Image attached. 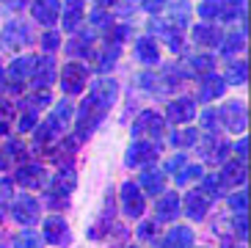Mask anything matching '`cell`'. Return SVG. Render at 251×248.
<instances>
[{"instance_id":"55","label":"cell","mask_w":251,"mask_h":248,"mask_svg":"<svg viewBox=\"0 0 251 248\" xmlns=\"http://www.w3.org/2000/svg\"><path fill=\"white\" fill-rule=\"evenodd\" d=\"M221 248H237V246H232V243H224V246Z\"/></svg>"},{"instance_id":"14","label":"cell","mask_w":251,"mask_h":248,"mask_svg":"<svg viewBox=\"0 0 251 248\" xmlns=\"http://www.w3.org/2000/svg\"><path fill=\"white\" fill-rule=\"evenodd\" d=\"M17 182L25 185V188H45L47 174H45V168L42 166L28 163V166H20V171H17Z\"/></svg>"},{"instance_id":"57","label":"cell","mask_w":251,"mask_h":248,"mask_svg":"<svg viewBox=\"0 0 251 248\" xmlns=\"http://www.w3.org/2000/svg\"><path fill=\"white\" fill-rule=\"evenodd\" d=\"M0 86H3V69H0Z\"/></svg>"},{"instance_id":"26","label":"cell","mask_w":251,"mask_h":248,"mask_svg":"<svg viewBox=\"0 0 251 248\" xmlns=\"http://www.w3.org/2000/svg\"><path fill=\"white\" fill-rule=\"evenodd\" d=\"M80 20H83V3L80 0H67V3H64V28L77 30Z\"/></svg>"},{"instance_id":"28","label":"cell","mask_w":251,"mask_h":248,"mask_svg":"<svg viewBox=\"0 0 251 248\" xmlns=\"http://www.w3.org/2000/svg\"><path fill=\"white\" fill-rule=\"evenodd\" d=\"M111 221H113V201H108V207H105L102 215L97 218L94 229H89V234L94 237V240H97V237H102V234L108 232V229H111Z\"/></svg>"},{"instance_id":"44","label":"cell","mask_w":251,"mask_h":248,"mask_svg":"<svg viewBox=\"0 0 251 248\" xmlns=\"http://www.w3.org/2000/svg\"><path fill=\"white\" fill-rule=\"evenodd\" d=\"M185 166H188V157L185 154H174L171 160H166V171H171V174H179Z\"/></svg>"},{"instance_id":"45","label":"cell","mask_w":251,"mask_h":248,"mask_svg":"<svg viewBox=\"0 0 251 248\" xmlns=\"http://www.w3.org/2000/svg\"><path fill=\"white\" fill-rule=\"evenodd\" d=\"M58 44H61V36H58V33H55V30H47L45 36H42V47H45L47 52L58 50Z\"/></svg>"},{"instance_id":"7","label":"cell","mask_w":251,"mask_h":248,"mask_svg":"<svg viewBox=\"0 0 251 248\" xmlns=\"http://www.w3.org/2000/svg\"><path fill=\"white\" fill-rule=\"evenodd\" d=\"M122 210L130 218H141L144 215V193L135 182H125L122 185Z\"/></svg>"},{"instance_id":"5","label":"cell","mask_w":251,"mask_h":248,"mask_svg":"<svg viewBox=\"0 0 251 248\" xmlns=\"http://www.w3.org/2000/svg\"><path fill=\"white\" fill-rule=\"evenodd\" d=\"M11 215H14L17 223H23V226H33L39 221V201L28 193L14 198V204H11Z\"/></svg>"},{"instance_id":"31","label":"cell","mask_w":251,"mask_h":248,"mask_svg":"<svg viewBox=\"0 0 251 248\" xmlns=\"http://www.w3.org/2000/svg\"><path fill=\"white\" fill-rule=\"evenodd\" d=\"M52 102V97H50V91H36L33 97H28L25 99V108H28V113H33V110H39V108H45V105H50Z\"/></svg>"},{"instance_id":"48","label":"cell","mask_w":251,"mask_h":248,"mask_svg":"<svg viewBox=\"0 0 251 248\" xmlns=\"http://www.w3.org/2000/svg\"><path fill=\"white\" fill-rule=\"evenodd\" d=\"M14 198V190H11V182L8 179H0V204H8Z\"/></svg>"},{"instance_id":"58","label":"cell","mask_w":251,"mask_h":248,"mask_svg":"<svg viewBox=\"0 0 251 248\" xmlns=\"http://www.w3.org/2000/svg\"><path fill=\"white\" fill-rule=\"evenodd\" d=\"M0 221H3V212H0Z\"/></svg>"},{"instance_id":"18","label":"cell","mask_w":251,"mask_h":248,"mask_svg":"<svg viewBox=\"0 0 251 248\" xmlns=\"http://www.w3.org/2000/svg\"><path fill=\"white\" fill-rule=\"evenodd\" d=\"M177 212H179V198H177V193H163L160 196V201L155 204V215H157V221H174L177 218Z\"/></svg>"},{"instance_id":"9","label":"cell","mask_w":251,"mask_h":248,"mask_svg":"<svg viewBox=\"0 0 251 248\" xmlns=\"http://www.w3.org/2000/svg\"><path fill=\"white\" fill-rule=\"evenodd\" d=\"M61 86H64V94H80L83 86H86V69L80 64H67L64 66V74H61Z\"/></svg>"},{"instance_id":"21","label":"cell","mask_w":251,"mask_h":248,"mask_svg":"<svg viewBox=\"0 0 251 248\" xmlns=\"http://www.w3.org/2000/svg\"><path fill=\"white\" fill-rule=\"evenodd\" d=\"M193 39L201 47H215V44H221V30L215 25H210V22H201V25L193 28Z\"/></svg>"},{"instance_id":"54","label":"cell","mask_w":251,"mask_h":248,"mask_svg":"<svg viewBox=\"0 0 251 248\" xmlns=\"http://www.w3.org/2000/svg\"><path fill=\"white\" fill-rule=\"evenodd\" d=\"M6 166H8V160H6V154L0 152V171H3V168H6Z\"/></svg>"},{"instance_id":"53","label":"cell","mask_w":251,"mask_h":248,"mask_svg":"<svg viewBox=\"0 0 251 248\" xmlns=\"http://www.w3.org/2000/svg\"><path fill=\"white\" fill-rule=\"evenodd\" d=\"M246 146H249V144H246V138H243V141H240V144L235 146V149H237V154H240V157H243V160H246Z\"/></svg>"},{"instance_id":"39","label":"cell","mask_w":251,"mask_h":248,"mask_svg":"<svg viewBox=\"0 0 251 248\" xmlns=\"http://www.w3.org/2000/svg\"><path fill=\"white\" fill-rule=\"evenodd\" d=\"M3 154H6V160H25V146L20 144V141L11 138L6 144V152H3Z\"/></svg>"},{"instance_id":"4","label":"cell","mask_w":251,"mask_h":248,"mask_svg":"<svg viewBox=\"0 0 251 248\" xmlns=\"http://www.w3.org/2000/svg\"><path fill=\"white\" fill-rule=\"evenodd\" d=\"M163 130H166V122H163V116L155 113V110H144L133 124L135 138H163Z\"/></svg>"},{"instance_id":"33","label":"cell","mask_w":251,"mask_h":248,"mask_svg":"<svg viewBox=\"0 0 251 248\" xmlns=\"http://www.w3.org/2000/svg\"><path fill=\"white\" fill-rule=\"evenodd\" d=\"M246 61H237V64H232L226 69V80L229 83H235V86H240V83H246Z\"/></svg>"},{"instance_id":"59","label":"cell","mask_w":251,"mask_h":248,"mask_svg":"<svg viewBox=\"0 0 251 248\" xmlns=\"http://www.w3.org/2000/svg\"><path fill=\"white\" fill-rule=\"evenodd\" d=\"M130 248H135V246H130Z\"/></svg>"},{"instance_id":"51","label":"cell","mask_w":251,"mask_h":248,"mask_svg":"<svg viewBox=\"0 0 251 248\" xmlns=\"http://www.w3.org/2000/svg\"><path fill=\"white\" fill-rule=\"evenodd\" d=\"M33 124H36V116H33V113H23V119H20V130L28 132V130H33Z\"/></svg>"},{"instance_id":"22","label":"cell","mask_w":251,"mask_h":248,"mask_svg":"<svg viewBox=\"0 0 251 248\" xmlns=\"http://www.w3.org/2000/svg\"><path fill=\"white\" fill-rule=\"evenodd\" d=\"M135 55H138V61H144V64H157L160 52H157L155 39L152 36H141L138 42H135Z\"/></svg>"},{"instance_id":"2","label":"cell","mask_w":251,"mask_h":248,"mask_svg":"<svg viewBox=\"0 0 251 248\" xmlns=\"http://www.w3.org/2000/svg\"><path fill=\"white\" fill-rule=\"evenodd\" d=\"M75 182H77V176L75 171H61L50 185H47V207L52 210H61V207H67V196L75 190Z\"/></svg>"},{"instance_id":"40","label":"cell","mask_w":251,"mask_h":248,"mask_svg":"<svg viewBox=\"0 0 251 248\" xmlns=\"http://www.w3.org/2000/svg\"><path fill=\"white\" fill-rule=\"evenodd\" d=\"M243 33H235V36H229V39H224L221 42V52L224 55H229V52H237L240 47H243Z\"/></svg>"},{"instance_id":"34","label":"cell","mask_w":251,"mask_h":248,"mask_svg":"<svg viewBox=\"0 0 251 248\" xmlns=\"http://www.w3.org/2000/svg\"><path fill=\"white\" fill-rule=\"evenodd\" d=\"M89 44H91V33H83V39H75V42H69L67 52H72V55H91Z\"/></svg>"},{"instance_id":"20","label":"cell","mask_w":251,"mask_h":248,"mask_svg":"<svg viewBox=\"0 0 251 248\" xmlns=\"http://www.w3.org/2000/svg\"><path fill=\"white\" fill-rule=\"evenodd\" d=\"M207 196L204 193H199V190H191L188 196H185V212H188V218L193 221H201L207 215Z\"/></svg>"},{"instance_id":"50","label":"cell","mask_w":251,"mask_h":248,"mask_svg":"<svg viewBox=\"0 0 251 248\" xmlns=\"http://www.w3.org/2000/svg\"><path fill=\"white\" fill-rule=\"evenodd\" d=\"M166 3H169V0H144V8H147L149 14H157Z\"/></svg>"},{"instance_id":"36","label":"cell","mask_w":251,"mask_h":248,"mask_svg":"<svg viewBox=\"0 0 251 248\" xmlns=\"http://www.w3.org/2000/svg\"><path fill=\"white\" fill-rule=\"evenodd\" d=\"M199 138V130H182V132H174L171 135V144L174 146H193Z\"/></svg>"},{"instance_id":"13","label":"cell","mask_w":251,"mask_h":248,"mask_svg":"<svg viewBox=\"0 0 251 248\" xmlns=\"http://www.w3.org/2000/svg\"><path fill=\"white\" fill-rule=\"evenodd\" d=\"M166 116H169V122H174V124H185V122H191V119L196 116V105H193V99H188V97H179V99L169 102Z\"/></svg>"},{"instance_id":"49","label":"cell","mask_w":251,"mask_h":248,"mask_svg":"<svg viewBox=\"0 0 251 248\" xmlns=\"http://www.w3.org/2000/svg\"><path fill=\"white\" fill-rule=\"evenodd\" d=\"M235 234L237 237H243V240H246V234H249V229H246V212L235 218Z\"/></svg>"},{"instance_id":"42","label":"cell","mask_w":251,"mask_h":248,"mask_svg":"<svg viewBox=\"0 0 251 248\" xmlns=\"http://www.w3.org/2000/svg\"><path fill=\"white\" fill-rule=\"evenodd\" d=\"M119 58V47L113 44V47H108V52H105L102 58H100V72H108V66H113Z\"/></svg>"},{"instance_id":"19","label":"cell","mask_w":251,"mask_h":248,"mask_svg":"<svg viewBox=\"0 0 251 248\" xmlns=\"http://www.w3.org/2000/svg\"><path fill=\"white\" fill-rule=\"evenodd\" d=\"M199 152H201V157H204V160L221 163L224 157L229 154V144H226V141H221V138H207L204 144L199 146Z\"/></svg>"},{"instance_id":"25","label":"cell","mask_w":251,"mask_h":248,"mask_svg":"<svg viewBox=\"0 0 251 248\" xmlns=\"http://www.w3.org/2000/svg\"><path fill=\"white\" fill-rule=\"evenodd\" d=\"M224 86H226V83H224L221 77H215V74H204L199 99H201V102H210V99H215V97H221L224 94Z\"/></svg>"},{"instance_id":"52","label":"cell","mask_w":251,"mask_h":248,"mask_svg":"<svg viewBox=\"0 0 251 248\" xmlns=\"http://www.w3.org/2000/svg\"><path fill=\"white\" fill-rule=\"evenodd\" d=\"M155 223H144V226H141L138 229V234H141V237H152V232H155Z\"/></svg>"},{"instance_id":"38","label":"cell","mask_w":251,"mask_h":248,"mask_svg":"<svg viewBox=\"0 0 251 248\" xmlns=\"http://www.w3.org/2000/svg\"><path fill=\"white\" fill-rule=\"evenodd\" d=\"M218 8H221V0H201L199 3V17L213 20V17H218Z\"/></svg>"},{"instance_id":"47","label":"cell","mask_w":251,"mask_h":248,"mask_svg":"<svg viewBox=\"0 0 251 248\" xmlns=\"http://www.w3.org/2000/svg\"><path fill=\"white\" fill-rule=\"evenodd\" d=\"M91 22H94L97 28H111V14H105L102 8H94L91 11Z\"/></svg>"},{"instance_id":"17","label":"cell","mask_w":251,"mask_h":248,"mask_svg":"<svg viewBox=\"0 0 251 248\" xmlns=\"http://www.w3.org/2000/svg\"><path fill=\"white\" fill-rule=\"evenodd\" d=\"M138 182H141V190H147L149 196H157V193H163L166 176H163L160 168H144L138 176Z\"/></svg>"},{"instance_id":"29","label":"cell","mask_w":251,"mask_h":248,"mask_svg":"<svg viewBox=\"0 0 251 248\" xmlns=\"http://www.w3.org/2000/svg\"><path fill=\"white\" fill-rule=\"evenodd\" d=\"M72 116H75V108H72V102H69V99H61V102L55 105V110H52V119L58 122L61 130L69 124V119H72Z\"/></svg>"},{"instance_id":"43","label":"cell","mask_w":251,"mask_h":248,"mask_svg":"<svg viewBox=\"0 0 251 248\" xmlns=\"http://www.w3.org/2000/svg\"><path fill=\"white\" fill-rule=\"evenodd\" d=\"M191 66L196 72L207 74V72H213V58H210V55H196V58L191 61Z\"/></svg>"},{"instance_id":"1","label":"cell","mask_w":251,"mask_h":248,"mask_svg":"<svg viewBox=\"0 0 251 248\" xmlns=\"http://www.w3.org/2000/svg\"><path fill=\"white\" fill-rule=\"evenodd\" d=\"M105 110L94 102V99H83L80 108H77V116H75V138L83 141L89 138L91 132L97 130V124L102 122Z\"/></svg>"},{"instance_id":"27","label":"cell","mask_w":251,"mask_h":248,"mask_svg":"<svg viewBox=\"0 0 251 248\" xmlns=\"http://www.w3.org/2000/svg\"><path fill=\"white\" fill-rule=\"evenodd\" d=\"M33 66H36V58H33V55H23V58H14V61H11V66H8V74H11L17 83H20L25 74L33 72Z\"/></svg>"},{"instance_id":"10","label":"cell","mask_w":251,"mask_h":248,"mask_svg":"<svg viewBox=\"0 0 251 248\" xmlns=\"http://www.w3.org/2000/svg\"><path fill=\"white\" fill-rule=\"evenodd\" d=\"M42 232H45V240H47V243H52V246H64V243H69L67 221L58 218V215H52V218H45V226H42Z\"/></svg>"},{"instance_id":"16","label":"cell","mask_w":251,"mask_h":248,"mask_svg":"<svg viewBox=\"0 0 251 248\" xmlns=\"http://www.w3.org/2000/svg\"><path fill=\"white\" fill-rule=\"evenodd\" d=\"M160 248H193V232H191V226H174L160 240Z\"/></svg>"},{"instance_id":"46","label":"cell","mask_w":251,"mask_h":248,"mask_svg":"<svg viewBox=\"0 0 251 248\" xmlns=\"http://www.w3.org/2000/svg\"><path fill=\"white\" fill-rule=\"evenodd\" d=\"M218 122H221V119H218V110H204V113H201V127H204V130L213 132L215 127H218Z\"/></svg>"},{"instance_id":"30","label":"cell","mask_w":251,"mask_h":248,"mask_svg":"<svg viewBox=\"0 0 251 248\" xmlns=\"http://www.w3.org/2000/svg\"><path fill=\"white\" fill-rule=\"evenodd\" d=\"M243 11V0H221V8H218V17H221L224 22L235 20L237 14Z\"/></svg>"},{"instance_id":"23","label":"cell","mask_w":251,"mask_h":248,"mask_svg":"<svg viewBox=\"0 0 251 248\" xmlns=\"http://www.w3.org/2000/svg\"><path fill=\"white\" fill-rule=\"evenodd\" d=\"M221 176H224V182H226V185H243V182H246V163H243V160H229V163H224Z\"/></svg>"},{"instance_id":"35","label":"cell","mask_w":251,"mask_h":248,"mask_svg":"<svg viewBox=\"0 0 251 248\" xmlns=\"http://www.w3.org/2000/svg\"><path fill=\"white\" fill-rule=\"evenodd\" d=\"M201 193H204L207 198L221 196V176H204V182H201Z\"/></svg>"},{"instance_id":"24","label":"cell","mask_w":251,"mask_h":248,"mask_svg":"<svg viewBox=\"0 0 251 248\" xmlns=\"http://www.w3.org/2000/svg\"><path fill=\"white\" fill-rule=\"evenodd\" d=\"M61 135V127H58V122L52 116H47L45 119V124L36 130V149H42V146H47V144H52V141Z\"/></svg>"},{"instance_id":"41","label":"cell","mask_w":251,"mask_h":248,"mask_svg":"<svg viewBox=\"0 0 251 248\" xmlns=\"http://www.w3.org/2000/svg\"><path fill=\"white\" fill-rule=\"evenodd\" d=\"M246 204H249V196H246V188H243V190H237L235 196L229 198V207H232V210H235L237 215H243V212H246Z\"/></svg>"},{"instance_id":"11","label":"cell","mask_w":251,"mask_h":248,"mask_svg":"<svg viewBox=\"0 0 251 248\" xmlns=\"http://www.w3.org/2000/svg\"><path fill=\"white\" fill-rule=\"evenodd\" d=\"M155 157H157V144H149V141H135L127 149V166H144V163H152Z\"/></svg>"},{"instance_id":"37","label":"cell","mask_w":251,"mask_h":248,"mask_svg":"<svg viewBox=\"0 0 251 248\" xmlns=\"http://www.w3.org/2000/svg\"><path fill=\"white\" fill-rule=\"evenodd\" d=\"M204 176V171H201V166H185L182 171L177 174V185H188V182H193V179H201Z\"/></svg>"},{"instance_id":"3","label":"cell","mask_w":251,"mask_h":248,"mask_svg":"<svg viewBox=\"0 0 251 248\" xmlns=\"http://www.w3.org/2000/svg\"><path fill=\"white\" fill-rule=\"evenodd\" d=\"M0 42L6 44L8 50H23V47H28V44L33 42V30H30L28 22L14 20V22H8L6 28H3Z\"/></svg>"},{"instance_id":"32","label":"cell","mask_w":251,"mask_h":248,"mask_svg":"<svg viewBox=\"0 0 251 248\" xmlns=\"http://www.w3.org/2000/svg\"><path fill=\"white\" fill-rule=\"evenodd\" d=\"M14 248H42V237L33 232H20L14 237Z\"/></svg>"},{"instance_id":"12","label":"cell","mask_w":251,"mask_h":248,"mask_svg":"<svg viewBox=\"0 0 251 248\" xmlns=\"http://www.w3.org/2000/svg\"><path fill=\"white\" fill-rule=\"evenodd\" d=\"M33 17H36V22H42L45 28H50V25H55V20H58V11H61V0H33Z\"/></svg>"},{"instance_id":"6","label":"cell","mask_w":251,"mask_h":248,"mask_svg":"<svg viewBox=\"0 0 251 248\" xmlns=\"http://www.w3.org/2000/svg\"><path fill=\"white\" fill-rule=\"evenodd\" d=\"M116 94H119V86L116 80L111 77H100V80L91 83V91H89V99H94L102 110H108L113 102H116Z\"/></svg>"},{"instance_id":"56","label":"cell","mask_w":251,"mask_h":248,"mask_svg":"<svg viewBox=\"0 0 251 248\" xmlns=\"http://www.w3.org/2000/svg\"><path fill=\"white\" fill-rule=\"evenodd\" d=\"M100 3H102V6H108V3H113V0H100Z\"/></svg>"},{"instance_id":"15","label":"cell","mask_w":251,"mask_h":248,"mask_svg":"<svg viewBox=\"0 0 251 248\" xmlns=\"http://www.w3.org/2000/svg\"><path fill=\"white\" fill-rule=\"evenodd\" d=\"M36 72H33V86L42 91V88H47L52 80H55V61H52V55H45V58H36V66H33Z\"/></svg>"},{"instance_id":"8","label":"cell","mask_w":251,"mask_h":248,"mask_svg":"<svg viewBox=\"0 0 251 248\" xmlns=\"http://www.w3.org/2000/svg\"><path fill=\"white\" fill-rule=\"evenodd\" d=\"M218 119H221L232 132H243L246 130V105L243 102H226L218 110Z\"/></svg>"}]
</instances>
